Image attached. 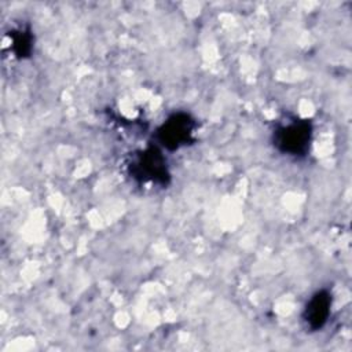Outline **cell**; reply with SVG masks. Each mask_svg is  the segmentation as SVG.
Masks as SVG:
<instances>
[{
	"label": "cell",
	"mask_w": 352,
	"mask_h": 352,
	"mask_svg": "<svg viewBox=\"0 0 352 352\" xmlns=\"http://www.w3.org/2000/svg\"><path fill=\"white\" fill-rule=\"evenodd\" d=\"M128 175L138 183H153L165 187L170 182L168 162L158 146L136 151L128 157Z\"/></svg>",
	"instance_id": "1"
},
{
	"label": "cell",
	"mask_w": 352,
	"mask_h": 352,
	"mask_svg": "<svg viewBox=\"0 0 352 352\" xmlns=\"http://www.w3.org/2000/svg\"><path fill=\"white\" fill-rule=\"evenodd\" d=\"M331 294L326 289L318 290L312 294L302 312L307 327H309L312 331H316L327 323L331 311Z\"/></svg>",
	"instance_id": "4"
},
{
	"label": "cell",
	"mask_w": 352,
	"mask_h": 352,
	"mask_svg": "<svg viewBox=\"0 0 352 352\" xmlns=\"http://www.w3.org/2000/svg\"><path fill=\"white\" fill-rule=\"evenodd\" d=\"M312 133L314 126L309 120L293 118L276 126L272 133V144L285 155L301 158L309 151Z\"/></svg>",
	"instance_id": "2"
},
{
	"label": "cell",
	"mask_w": 352,
	"mask_h": 352,
	"mask_svg": "<svg viewBox=\"0 0 352 352\" xmlns=\"http://www.w3.org/2000/svg\"><path fill=\"white\" fill-rule=\"evenodd\" d=\"M11 48L16 58L25 59L30 56L33 51V36L32 32L28 29H18L14 30L11 34Z\"/></svg>",
	"instance_id": "5"
},
{
	"label": "cell",
	"mask_w": 352,
	"mask_h": 352,
	"mask_svg": "<svg viewBox=\"0 0 352 352\" xmlns=\"http://www.w3.org/2000/svg\"><path fill=\"white\" fill-rule=\"evenodd\" d=\"M195 120L186 111H177L169 116L157 129L155 139L158 146L168 151L179 150L194 140Z\"/></svg>",
	"instance_id": "3"
}]
</instances>
